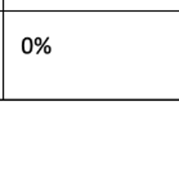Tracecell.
Returning a JSON list of instances; mask_svg holds the SVG:
<instances>
[]
</instances>
